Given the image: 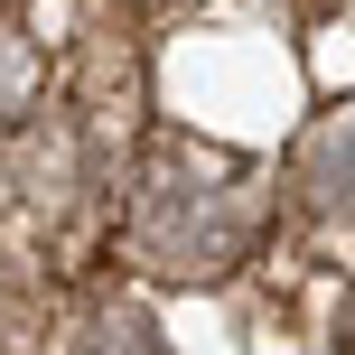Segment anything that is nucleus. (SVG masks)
<instances>
[{
  "label": "nucleus",
  "instance_id": "1",
  "mask_svg": "<svg viewBox=\"0 0 355 355\" xmlns=\"http://www.w3.org/2000/svg\"><path fill=\"white\" fill-rule=\"evenodd\" d=\"M252 225H262V196H252L243 168L225 159H159L141 187V215H131V243H141V262L178 271V281H215V271L243 262Z\"/></svg>",
  "mask_w": 355,
  "mask_h": 355
},
{
  "label": "nucleus",
  "instance_id": "2",
  "mask_svg": "<svg viewBox=\"0 0 355 355\" xmlns=\"http://www.w3.org/2000/svg\"><path fill=\"white\" fill-rule=\"evenodd\" d=\"M300 178H309V196H318L327 215H355V112H346V122H327L318 141H309Z\"/></svg>",
  "mask_w": 355,
  "mask_h": 355
},
{
  "label": "nucleus",
  "instance_id": "3",
  "mask_svg": "<svg viewBox=\"0 0 355 355\" xmlns=\"http://www.w3.org/2000/svg\"><path fill=\"white\" fill-rule=\"evenodd\" d=\"M28 103H37V47H28L19 19H0V131H10Z\"/></svg>",
  "mask_w": 355,
  "mask_h": 355
},
{
  "label": "nucleus",
  "instance_id": "4",
  "mask_svg": "<svg viewBox=\"0 0 355 355\" xmlns=\"http://www.w3.org/2000/svg\"><path fill=\"white\" fill-rule=\"evenodd\" d=\"M337 337H346V346H355V300H346V309H337Z\"/></svg>",
  "mask_w": 355,
  "mask_h": 355
}]
</instances>
